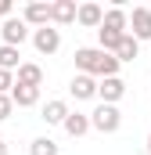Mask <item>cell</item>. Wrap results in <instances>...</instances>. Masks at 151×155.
Wrapping results in <instances>:
<instances>
[{"mask_svg":"<svg viewBox=\"0 0 151 155\" xmlns=\"http://www.w3.org/2000/svg\"><path fill=\"white\" fill-rule=\"evenodd\" d=\"M76 69L83 76H94V79H108V76H119V61L115 54H104L101 47H79L76 51Z\"/></svg>","mask_w":151,"mask_h":155,"instance_id":"cell-1","label":"cell"},{"mask_svg":"<svg viewBox=\"0 0 151 155\" xmlns=\"http://www.w3.org/2000/svg\"><path fill=\"white\" fill-rule=\"evenodd\" d=\"M119 126H122L119 105H97V108L90 112V130H97V134H115Z\"/></svg>","mask_w":151,"mask_h":155,"instance_id":"cell-2","label":"cell"},{"mask_svg":"<svg viewBox=\"0 0 151 155\" xmlns=\"http://www.w3.org/2000/svg\"><path fill=\"white\" fill-rule=\"evenodd\" d=\"M126 33L137 40H151V7H133L126 11Z\"/></svg>","mask_w":151,"mask_h":155,"instance_id":"cell-3","label":"cell"},{"mask_svg":"<svg viewBox=\"0 0 151 155\" xmlns=\"http://www.w3.org/2000/svg\"><path fill=\"white\" fill-rule=\"evenodd\" d=\"M33 47H36V54H58L61 51V29H54V25H43V29H33Z\"/></svg>","mask_w":151,"mask_h":155,"instance_id":"cell-4","label":"cell"},{"mask_svg":"<svg viewBox=\"0 0 151 155\" xmlns=\"http://www.w3.org/2000/svg\"><path fill=\"white\" fill-rule=\"evenodd\" d=\"M0 36H4V43H7V47H18V51H22V43L33 36V29H29L22 18H14V15H11V18H4V25H0Z\"/></svg>","mask_w":151,"mask_h":155,"instance_id":"cell-5","label":"cell"},{"mask_svg":"<svg viewBox=\"0 0 151 155\" xmlns=\"http://www.w3.org/2000/svg\"><path fill=\"white\" fill-rule=\"evenodd\" d=\"M97 97H101V105H119V101L126 97V79L122 76L97 79Z\"/></svg>","mask_w":151,"mask_h":155,"instance_id":"cell-6","label":"cell"},{"mask_svg":"<svg viewBox=\"0 0 151 155\" xmlns=\"http://www.w3.org/2000/svg\"><path fill=\"white\" fill-rule=\"evenodd\" d=\"M29 29H43V25H50V4H43V0H33V4H25L22 7V15H18Z\"/></svg>","mask_w":151,"mask_h":155,"instance_id":"cell-7","label":"cell"},{"mask_svg":"<svg viewBox=\"0 0 151 155\" xmlns=\"http://www.w3.org/2000/svg\"><path fill=\"white\" fill-rule=\"evenodd\" d=\"M69 94H72L76 101H94V97H97V79H94V76H83V72H76L72 83H69Z\"/></svg>","mask_w":151,"mask_h":155,"instance_id":"cell-8","label":"cell"},{"mask_svg":"<svg viewBox=\"0 0 151 155\" xmlns=\"http://www.w3.org/2000/svg\"><path fill=\"white\" fill-rule=\"evenodd\" d=\"M101 18H104V7L94 4V0H86V4L76 7V22H79L83 29H101Z\"/></svg>","mask_w":151,"mask_h":155,"instance_id":"cell-9","label":"cell"},{"mask_svg":"<svg viewBox=\"0 0 151 155\" xmlns=\"http://www.w3.org/2000/svg\"><path fill=\"white\" fill-rule=\"evenodd\" d=\"M7 97H11L14 108H33V105H40V87H22V83H14Z\"/></svg>","mask_w":151,"mask_h":155,"instance_id":"cell-10","label":"cell"},{"mask_svg":"<svg viewBox=\"0 0 151 155\" xmlns=\"http://www.w3.org/2000/svg\"><path fill=\"white\" fill-rule=\"evenodd\" d=\"M76 22V0H54L50 4V25H72Z\"/></svg>","mask_w":151,"mask_h":155,"instance_id":"cell-11","label":"cell"},{"mask_svg":"<svg viewBox=\"0 0 151 155\" xmlns=\"http://www.w3.org/2000/svg\"><path fill=\"white\" fill-rule=\"evenodd\" d=\"M69 112H72V108H69V101H65V97H54V101H47V105H43V116H40V119H43L47 126H61Z\"/></svg>","mask_w":151,"mask_h":155,"instance_id":"cell-12","label":"cell"},{"mask_svg":"<svg viewBox=\"0 0 151 155\" xmlns=\"http://www.w3.org/2000/svg\"><path fill=\"white\" fill-rule=\"evenodd\" d=\"M14 83H22V87H43V69L36 61H22L14 69Z\"/></svg>","mask_w":151,"mask_h":155,"instance_id":"cell-13","label":"cell"},{"mask_svg":"<svg viewBox=\"0 0 151 155\" xmlns=\"http://www.w3.org/2000/svg\"><path fill=\"white\" fill-rule=\"evenodd\" d=\"M61 130H65L69 137H83V134H90V116H86V112H69L65 123H61Z\"/></svg>","mask_w":151,"mask_h":155,"instance_id":"cell-14","label":"cell"},{"mask_svg":"<svg viewBox=\"0 0 151 155\" xmlns=\"http://www.w3.org/2000/svg\"><path fill=\"white\" fill-rule=\"evenodd\" d=\"M101 29L108 33H126V7H108L101 18Z\"/></svg>","mask_w":151,"mask_h":155,"instance_id":"cell-15","label":"cell"},{"mask_svg":"<svg viewBox=\"0 0 151 155\" xmlns=\"http://www.w3.org/2000/svg\"><path fill=\"white\" fill-rule=\"evenodd\" d=\"M137 54H140V43L126 33V36L119 40V47H115V61H119V65H126V61H133Z\"/></svg>","mask_w":151,"mask_h":155,"instance_id":"cell-16","label":"cell"},{"mask_svg":"<svg viewBox=\"0 0 151 155\" xmlns=\"http://www.w3.org/2000/svg\"><path fill=\"white\" fill-rule=\"evenodd\" d=\"M18 65H22V51H18V47H7V43H0V69L14 72Z\"/></svg>","mask_w":151,"mask_h":155,"instance_id":"cell-17","label":"cell"},{"mask_svg":"<svg viewBox=\"0 0 151 155\" xmlns=\"http://www.w3.org/2000/svg\"><path fill=\"white\" fill-rule=\"evenodd\" d=\"M61 148H58V141L54 137H36L33 144H29V155H58Z\"/></svg>","mask_w":151,"mask_h":155,"instance_id":"cell-18","label":"cell"},{"mask_svg":"<svg viewBox=\"0 0 151 155\" xmlns=\"http://www.w3.org/2000/svg\"><path fill=\"white\" fill-rule=\"evenodd\" d=\"M14 116V105H11V97H7V94H0V123H4V119H11Z\"/></svg>","mask_w":151,"mask_h":155,"instance_id":"cell-19","label":"cell"},{"mask_svg":"<svg viewBox=\"0 0 151 155\" xmlns=\"http://www.w3.org/2000/svg\"><path fill=\"white\" fill-rule=\"evenodd\" d=\"M11 87H14V72L0 69V94H11Z\"/></svg>","mask_w":151,"mask_h":155,"instance_id":"cell-20","label":"cell"},{"mask_svg":"<svg viewBox=\"0 0 151 155\" xmlns=\"http://www.w3.org/2000/svg\"><path fill=\"white\" fill-rule=\"evenodd\" d=\"M11 11H14V4L11 0H0V18H11Z\"/></svg>","mask_w":151,"mask_h":155,"instance_id":"cell-21","label":"cell"},{"mask_svg":"<svg viewBox=\"0 0 151 155\" xmlns=\"http://www.w3.org/2000/svg\"><path fill=\"white\" fill-rule=\"evenodd\" d=\"M0 155H11V148H7V141H0Z\"/></svg>","mask_w":151,"mask_h":155,"instance_id":"cell-22","label":"cell"},{"mask_svg":"<svg viewBox=\"0 0 151 155\" xmlns=\"http://www.w3.org/2000/svg\"><path fill=\"white\" fill-rule=\"evenodd\" d=\"M148 155H151V134H148Z\"/></svg>","mask_w":151,"mask_h":155,"instance_id":"cell-23","label":"cell"}]
</instances>
